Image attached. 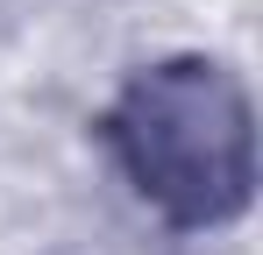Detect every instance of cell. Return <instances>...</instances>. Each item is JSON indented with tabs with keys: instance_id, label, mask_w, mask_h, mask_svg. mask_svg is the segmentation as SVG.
Returning a JSON list of instances; mask_svg holds the SVG:
<instances>
[{
	"instance_id": "6da1fadb",
	"label": "cell",
	"mask_w": 263,
	"mask_h": 255,
	"mask_svg": "<svg viewBox=\"0 0 263 255\" xmlns=\"http://www.w3.org/2000/svg\"><path fill=\"white\" fill-rule=\"evenodd\" d=\"M114 163L171 227H220L256 184V114L242 78L214 57L135 71L107 114Z\"/></svg>"
}]
</instances>
